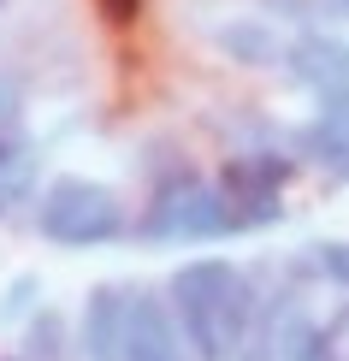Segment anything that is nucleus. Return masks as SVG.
Listing matches in <instances>:
<instances>
[{
    "label": "nucleus",
    "instance_id": "1",
    "mask_svg": "<svg viewBox=\"0 0 349 361\" xmlns=\"http://www.w3.org/2000/svg\"><path fill=\"white\" fill-rule=\"evenodd\" d=\"M166 314H172L178 338L195 361H243V350L255 343V296L249 273L225 255H195L166 279Z\"/></svg>",
    "mask_w": 349,
    "mask_h": 361
},
{
    "label": "nucleus",
    "instance_id": "2",
    "mask_svg": "<svg viewBox=\"0 0 349 361\" xmlns=\"http://www.w3.org/2000/svg\"><path fill=\"white\" fill-rule=\"evenodd\" d=\"M237 231H249L243 207L214 178H202L190 166L160 178L142 219H136V237H148V243H219V237H237Z\"/></svg>",
    "mask_w": 349,
    "mask_h": 361
},
{
    "label": "nucleus",
    "instance_id": "3",
    "mask_svg": "<svg viewBox=\"0 0 349 361\" xmlns=\"http://www.w3.org/2000/svg\"><path fill=\"white\" fill-rule=\"evenodd\" d=\"M36 231L54 249H107L130 231V214H125L113 184L66 172V178H48L36 190Z\"/></svg>",
    "mask_w": 349,
    "mask_h": 361
},
{
    "label": "nucleus",
    "instance_id": "4",
    "mask_svg": "<svg viewBox=\"0 0 349 361\" xmlns=\"http://www.w3.org/2000/svg\"><path fill=\"white\" fill-rule=\"evenodd\" d=\"M118 361H195L178 338L160 290H142V284L125 290V355Z\"/></svg>",
    "mask_w": 349,
    "mask_h": 361
},
{
    "label": "nucleus",
    "instance_id": "5",
    "mask_svg": "<svg viewBox=\"0 0 349 361\" xmlns=\"http://www.w3.org/2000/svg\"><path fill=\"white\" fill-rule=\"evenodd\" d=\"M296 148L331 178V184H349V89L320 95L314 118L296 130Z\"/></svg>",
    "mask_w": 349,
    "mask_h": 361
},
{
    "label": "nucleus",
    "instance_id": "6",
    "mask_svg": "<svg viewBox=\"0 0 349 361\" xmlns=\"http://www.w3.org/2000/svg\"><path fill=\"white\" fill-rule=\"evenodd\" d=\"M284 71L314 95H338V89H349V42L326 36V30H308V36L284 42Z\"/></svg>",
    "mask_w": 349,
    "mask_h": 361
},
{
    "label": "nucleus",
    "instance_id": "7",
    "mask_svg": "<svg viewBox=\"0 0 349 361\" xmlns=\"http://www.w3.org/2000/svg\"><path fill=\"white\" fill-rule=\"evenodd\" d=\"M125 290L130 284H95L78 320L83 361H118L125 355Z\"/></svg>",
    "mask_w": 349,
    "mask_h": 361
},
{
    "label": "nucleus",
    "instance_id": "8",
    "mask_svg": "<svg viewBox=\"0 0 349 361\" xmlns=\"http://www.w3.org/2000/svg\"><path fill=\"white\" fill-rule=\"evenodd\" d=\"M36 190H42V154H36V142H30L18 125L0 130V219L18 214L24 202H36Z\"/></svg>",
    "mask_w": 349,
    "mask_h": 361
},
{
    "label": "nucleus",
    "instance_id": "9",
    "mask_svg": "<svg viewBox=\"0 0 349 361\" xmlns=\"http://www.w3.org/2000/svg\"><path fill=\"white\" fill-rule=\"evenodd\" d=\"M219 54H231L237 66H284V36L267 18H225L214 30Z\"/></svg>",
    "mask_w": 349,
    "mask_h": 361
},
{
    "label": "nucleus",
    "instance_id": "10",
    "mask_svg": "<svg viewBox=\"0 0 349 361\" xmlns=\"http://www.w3.org/2000/svg\"><path fill=\"white\" fill-rule=\"evenodd\" d=\"M272 355L278 361H331V332L308 308H290L278 320V332H272Z\"/></svg>",
    "mask_w": 349,
    "mask_h": 361
},
{
    "label": "nucleus",
    "instance_id": "11",
    "mask_svg": "<svg viewBox=\"0 0 349 361\" xmlns=\"http://www.w3.org/2000/svg\"><path fill=\"white\" fill-rule=\"evenodd\" d=\"M302 267H308L314 279H326V284H338V290H349V243H343V237H320V243H308Z\"/></svg>",
    "mask_w": 349,
    "mask_h": 361
},
{
    "label": "nucleus",
    "instance_id": "12",
    "mask_svg": "<svg viewBox=\"0 0 349 361\" xmlns=\"http://www.w3.org/2000/svg\"><path fill=\"white\" fill-rule=\"evenodd\" d=\"M30 350L18 361H59V314H36V326L24 332Z\"/></svg>",
    "mask_w": 349,
    "mask_h": 361
},
{
    "label": "nucleus",
    "instance_id": "13",
    "mask_svg": "<svg viewBox=\"0 0 349 361\" xmlns=\"http://www.w3.org/2000/svg\"><path fill=\"white\" fill-rule=\"evenodd\" d=\"M6 296H12V302H0V320H12L18 308L36 302V279H30V273H24V279H12V290H6Z\"/></svg>",
    "mask_w": 349,
    "mask_h": 361
},
{
    "label": "nucleus",
    "instance_id": "14",
    "mask_svg": "<svg viewBox=\"0 0 349 361\" xmlns=\"http://www.w3.org/2000/svg\"><path fill=\"white\" fill-rule=\"evenodd\" d=\"M12 125H18V89L0 78V130H12Z\"/></svg>",
    "mask_w": 349,
    "mask_h": 361
},
{
    "label": "nucleus",
    "instance_id": "15",
    "mask_svg": "<svg viewBox=\"0 0 349 361\" xmlns=\"http://www.w3.org/2000/svg\"><path fill=\"white\" fill-rule=\"evenodd\" d=\"M136 6H142V0H107V18H113V24H130Z\"/></svg>",
    "mask_w": 349,
    "mask_h": 361
},
{
    "label": "nucleus",
    "instance_id": "16",
    "mask_svg": "<svg viewBox=\"0 0 349 361\" xmlns=\"http://www.w3.org/2000/svg\"><path fill=\"white\" fill-rule=\"evenodd\" d=\"M331 6H338V12H343V18H349V0H331Z\"/></svg>",
    "mask_w": 349,
    "mask_h": 361
},
{
    "label": "nucleus",
    "instance_id": "17",
    "mask_svg": "<svg viewBox=\"0 0 349 361\" xmlns=\"http://www.w3.org/2000/svg\"><path fill=\"white\" fill-rule=\"evenodd\" d=\"M6 361H18V355H6Z\"/></svg>",
    "mask_w": 349,
    "mask_h": 361
}]
</instances>
